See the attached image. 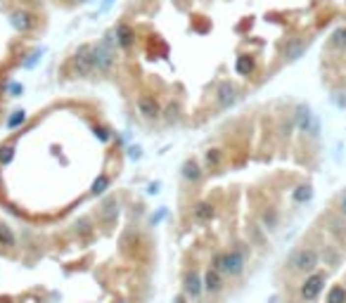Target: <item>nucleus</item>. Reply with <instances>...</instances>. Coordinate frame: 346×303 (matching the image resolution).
Returning <instances> with one entry per match:
<instances>
[{"label":"nucleus","mask_w":346,"mask_h":303,"mask_svg":"<svg viewBox=\"0 0 346 303\" xmlns=\"http://www.w3.org/2000/svg\"><path fill=\"white\" fill-rule=\"evenodd\" d=\"M320 251V265H327V268H337V265L342 263V258H344V253L339 251V247H334V244H325Z\"/></svg>","instance_id":"nucleus-9"},{"label":"nucleus","mask_w":346,"mask_h":303,"mask_svg":"<svg viewBox=\"0 0 346 303\" xmlns=\"http://www.w3.org/2000/svg\"><path fill=\"white\" fill-rule=\"evenodd\" d=\"M247 235H249V244L252 247H261L266 242V235H263V227L261 225H249L247 227Z\"/></svg>","instance_id":"nucleus-18"},{"label":"nucleus","mask_w":346,"mask_h":303,"mask_svg":"<svg viewBox=\"0 0 346 303\" xmlns=\"http://www.w3.org/2000/svg\"><path fill=\"white\" fill-rule=\"evenodd\" d=\"M183 178H185L187 183H200L202 178H204V171L200 168V164L195 161V159H187L185 164H183Z\"/></svg>","instance_id":"nucleus-11"},{"label":"nucleus","mask_w":346,"mask_h":303,"mask_svg":"<svg viewBox=\"0 0 346 303\" xmlns=\"http://www.w3.org/2000/svg\"><path fill=\"white\" fill-rule=\"evenodd\" d=\"M178 114H180V107L175 105V102H169L166 109H164V119L169 121V123H173V121L178 119Z\"/></svg>","instance_id":"nucleus-22"},{"label":"nucleus","mask_w":346,"mask_h":303,"mask_svg":"<svg viewBox=\"0 0 346 303\" xmlns=\"http://www.w3.org/2000/svg\"><path fill=\"white\" fill-rule=\"evenodd\" d=\"M278 225H280L278 209H266V211H261V227H263V230H275Z\"/></svg>","instance_id":"nucleus-16"},{"label":"nucleus","mask_w":346,"mask_h":303,"mask_svg":"<svg viewBox=\"0 0 346 303\" xmlns=\"http://www.w3.org/2000/svg\"><path fill=\"white\" fill-rule=\"evenodd\" d=\"M114 64V53L107 48L105 43L102 45H93V50H90V66H93V71H100V74H105L109 71Z\"/></svg>","instance_id":"nucleus-3"},{"label":"nucleus","mask_w":346,"mask_h":303,"mask_svg":"<svg viewBox=\"0 0 346 303\" xmlns=\"http://www.w3.org/2000/svg\"><path fill=\"white\" fill-rule=\"evenodd\" d=\"M330 45H332V48H339V50H346V27L334 31V36L330 38Z\"/></svg>","instance_id":"nucleus-21"},{"label":"nucleus","mask_w":346,"mask_h":303,"mask_svg":"<svg viewBox=\"0 0 346 303\" xmlns=\"http://www.w3.org/2000/svg\"><path fill=\"white\" fill-rule=\"evenodd\" d=\"M14 244H17V237H14L12 227H7V225L0 223V247H5V249H12Z\"/></svg>","instance_id":"nucleus-19"},{"label":"nucleus","mask_w":346,"mask_h":303,"mask_svg":"<svg viewBox=\"0 0 346 303\" xmlns=\"http://www.w3.org/2000/svg\"><path fill=\"white\" fill-rule=\"evenodd\" d=\"M114 33H116V43H119L121 48H131V45H133V40H135V31L131 27H128V24H123V22H121L119 27H116V31H114Z\"/></svg>","instance_id":"nucleus-12"},{"label":"nucleus","mask_w":346,"mask_h":303,"mask_svg":"<svg viewBox=\"0 0 346 303\" xmlns=\"http://www.w3.org/2000/svg\"><path fill=\"white\" fill-rule=\"evenodd\" d=\"M202 284H204V294L209 296H218L226 291V277L221 273H216L213 268H206L204 275H202Z\"/></svg>","instance_id":"nucleus-5"},{"label":"nucleus","mask_w":346,"mask_h":303,"mask_svg":"<svg viewBox=\"0 0 346 303\" xmlns=\"http://www.w3.org/2000/svg\"><path fill=\"white\" fill-rule=\"evenodd\" d=\"M339 216H342V218H346V192L339 197Z\"/></svg>","instance_id":"nucleus-27"},{"label":"nucleus","mask_w":346,"mask_h":303,"mask_svg":"<svg viewBox=\"0 0 346 303\" xmlns=\"http://www.w3.org/2000/svg\"><path fill=\"white\" fill-rule=\"evenodd\" d=\"M320 265V251L318 247H301V249H296L287 258V270L292 273V275H311V273H316Z\"/></svg>","instance_id":"nucleus-1"},{"label":"nucleus","mask_w":346,"mask_h":303,"mask_svg":"<svg viewBox=\"0 0 346 303\" xmlns=\"http://www.w3.org/2000/svg\"><path fill=\"white\" fill-rule=\"evenodd\" d=\"M287 303H299V301H287Z\"/></svg>","instance_id":"nucleus-30"},{"label":"nucleus","mask_w":346,"mask_h":303,"mask_svg":"<svg viewBox=\"0 0 346 303\" xmlns=\"http://www.w3.org/2000/svg\"><path fill=\"white\" fill-rule=\"evenodd\" d=\"M183 294H185L190 301H197V299H202V294H204L202 275L195 268H192V270H185V275H183Z\"/></svg>","instance_id":"nucleus-4"},{"label":"nucleus","mask_w":346,"mask_h":303,"mask_svg":"<svg viewBox=\"0 0 346 303\" xmlns=\"http://www.w3.org/2000/svg\"><path fill=\"white\" fill-rule=\"evenodd\" d=\"M14 157V142H5L0 147V164H7Z\"/></svg>","instance_id":"nucleus-23"},{"label":"nucleus","mask_w":346,"mask_h":303,"mask_svg":"<svg viewBox=\"0 0 346 303\" xmlns=\"http://www.w3.org/2000/svg\"><path fill=\"white\" fill-rule=\"evenodd\" d=\"M306 45H308V40L306 38H292L289 43H287V48H285V59H296L299 55L306 50Z\"/></svg>","instance_id":"nucleus-13"},{"label":"nucleus","mask_w":346,"mask_h":303,"mask_svg":"<svg viewBox=\"0 0 346 303\" xmlns=\"http://www.w3.org/2000/svg\"><path fill=\"white\" fill-rule=\"evenodd\" d=\"M325 284H327V270H316V273L306 275L296 289L299 303H313L320 296V291L325 289Z\"/></svg>","instance_id":"nucleus-2"},{"label":"nucleus","mask_w":346,"mask_h":303,"mask_svg":"<svg viewBox=\"0 0 346 303\" xmlns=\"http://www.w3.org/2000/svg\"><path fill=\"white\" fill-rule=\"evenodd\" d=\"M213 97H216V105L221 107V109H226V107H230L235 100H237V95H235V85H232L230 81L218 83V88H216V92H213Z\"/></svg>","instance_id":"nucleus-8"},{"label":"nucleus","mask_w":346,"mask_h":303,"mask_svg":"<svg viewBox=\"0 0 346 303\" xmlns=\"http://www.w3.org/2000/svg\"><path fill=\"white\" fill-rule=\"evenodd\" d=\"M311 194H313V190H311V185H299L296 190H294V201L296 204H306L308 199H311Z\"/></svg>","instance_id":"nucleus-20"},{"label":"nucleus","mask_w":346,"mask_h":303,"mask_svg":"<svg viewBox=\"0 0 346 303\" xmlns=\"http://www.w3.org/2000/svg\"><path fill=\"white\" fill-rule=\"evenodd\" d=\"M135 107H138V111L145 116V119H159L161 116V107L159 102L152 97V95H138L135 97Z\"/></svg>","instance_id":"nucleus-7"},{"label":"nucleus","mask_w":346,"mask_h":303,"mask_svg":"<svg viewBox=\"0 0 346 303\" xmlns=\"http://www.w3.org/2000/svg\"><path fill=\"white\" fill-rule=\"evenodd\" d=\"M114 303H131V301H128V299H116Z\"/></svg>","instance_id":"nucleus-29"},{"label":"nucleus","mask_w":346,"mask_h":303,"mask_svg":"<svg viewBox=\"0 0 346 303\" xmlns=\"http://www.w3.org/2000/svg\"><path fill=\"white\" fill-rule=\"evenodd\" d=\"M252 66H254V62L249 57H240V59H237V71H242V74H249Z\"/></svg>","instance_id":"nucleus-25"},{"label":"nucleus","mask_w":346,"mask_h":303,"mask_svg":"<svg viewBox=\"0 0 346 303\" xmlns=\"http://www.w3.org/2000/svg\"><path fill=\"white\" fill-rule=\"evenodd\" d=\"M213 216H216V209H213L211 201H200V204L192 206V218L197 223H209Z\"/></svg>","instance_id":"nucleus-10"},{"label":"nucleus","mask_w":346,"mask_h":303,"mask_svg":"<svg viewBox=\"0 0 346 303\" xmlns=\"http://www.w3.org/2000/svg\"><path fill=\"white\" fill-rule=\"evenodd\" d=\"M107 187H109V178L107 175H100L97 180L93 183V194H100V192H105Z\"/></svg>","instance_id":"nucleus-24"},{"label":"nucleus","mask_w":346,"mask_h":303,"mask_svg":"<svg viewBox=\"0 0 346 303\" xmlns=\"http://www.w3.org/2000/svg\"><path fill=\"white\" fill-rule=\"evenodd\" d=\"M325 303H346V287L344 284H332L327 296H325Z\"/></svg>","instance_id":"nucleus-17"},{"label":"nucleus","mask_w":346,"mask_h":303,"mask_svg":"<svg viewBox=\"0 0 346 303\" xmlns=\"http://www.w3.org/2000/svg\"><path fill=\"white\" fill-rule=\"evenodd\" d=\"M79 2H81V0H79Z\"/></svg>","instance_id":"nucleus-31"},{"label":"nucleus","mask_w":346,"mask_h":303,"mask_svg":"<svg viewBox=\"0 0 346 303\" xmlns=\"http://www.w3.org/2000/svg\"><path fill=\"white\" fill-rule=\"evenodd\" d=\"M187 301H190V299H187L185 294H178V296H175V301H173V303H187Z\"/></svg>","instance_id":"nucleus-28"},{"label":"nucleus","mask_w":346,"mask_h":303,"mask_svg":"<svg viewBox=\"0 0 346 303\" xmlns=\"http://www.w3.org/2000/svg\"><path fill=\"white\" fill-rule=\"evenodd\" d=\"M14 24H17V28H22V31H31V28H36L38 19L31 12H17L14 14Z\"/></svg>","instance_id":"nucleus-15"},{"label":"nucleus","mask_w":346,"mask_h":303,"mask_svg":"<svg viewBox=\"0 0 346 303\" xmlns=\"http://www.w3.org/2000/svg\"><path fill=\"white\" fill-rule=\"evenodd\" d=\"M244 268H247V261L242 258L240 253H235L232 249L226 251V263H223V277L237 279V277L244 275Z\"/></svg>","instance_id":"nucleus-6"},{"label":"nucleus","mask_w":346,"mask_h":303,"mask_svg":"<svg viewBox=\"0 0 346 303\" xmlns=\"http://www.w3.org/2000/svg\"><path fill=\"white\" fill-rule=\"evenodd\" d=\"M204 166H206V171H218L223 166V152L221 149H209L204 154Z\"/></svg>","instance_id":"nucleus-14"},{"label":"nucleus","mask_w":346,"mask_h":303,"mask_svg":"<svg viewBox=\"0 0 346 303\" xmlns=\"http://www.w3.org/2000/svg\"><path fill=\"white\" fill-rule=\"evenodd\" d=\"M76 230H79L81 235H88V232L93 230V223H90V218H81L79 223H76Z\"/></svg>","instance_id":"nucleus-26"}]
</instances>
